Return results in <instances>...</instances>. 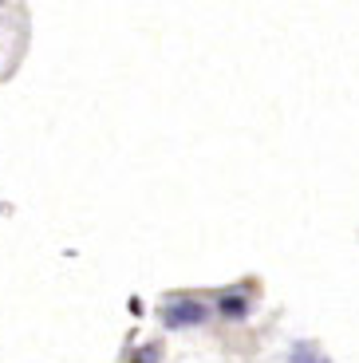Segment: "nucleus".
I'll return each instance as SVG.
<instances>
[{
  "instance_id": "nucleus-1",
  "label": "nucleus",
  "mask_w": 359,
  "mask_h": 363,
  "mask_svg": "<svg viewBox=\"0 0 359 363\" xmlns=\"http://www.w3.org/2000/svg\"><path fill=\"white\" fill-rule=\"evenodd\" d=\"M209 316V304H201V300L186 296V300H170L166 308H162V324L166 328H198L206 324Z\"/></svg>"
},
{
  "instance_id": "nucleus-2",
  "label": "nucleus",
  "mask_w": 359,
  "mask_h": 363,
  "mask_svg": "<svg viewBox=\"0 0 359 363\" xmlns=\"http://www.w3.org/2000/svg\"><path fill=\"white\" fill-rule=\"evenodd\" d=\"M217 308H221V316L241 320V316H249V300H245L241 292H225V296L217 300Z\"/></svg>"
},
{
  "instance_id": "nucleus-3",
  "label": "nucleus",
  "mask_w": 359,
  "mask_h": 363,
  "mask_svg": "<svg viewBox=\"0 0 359 363\" xmlns=\"http://www.w3.org/2000/svg\"><path fill=\"white\" fill-rule=\"evenodd\" d=\"M292 363H328V359H324L312 344H297L292 347Z\"/></svg>"
},
{
  "instance_id": "nucleus-4",
  "label": "nucleus",
  "mask_w": 359,
  "mask_h": 363,
  "mask_svg": "<svg viewBox=\"0 0 359 363\" xmlns=\"http://www.w3.org/2000/svg\"><path fill=\"white\" fill-rule=\"evenodd\" d=\"M131 363H154V352H138V355H135V359H131Z\"/></svg>"
}]
</instances>
